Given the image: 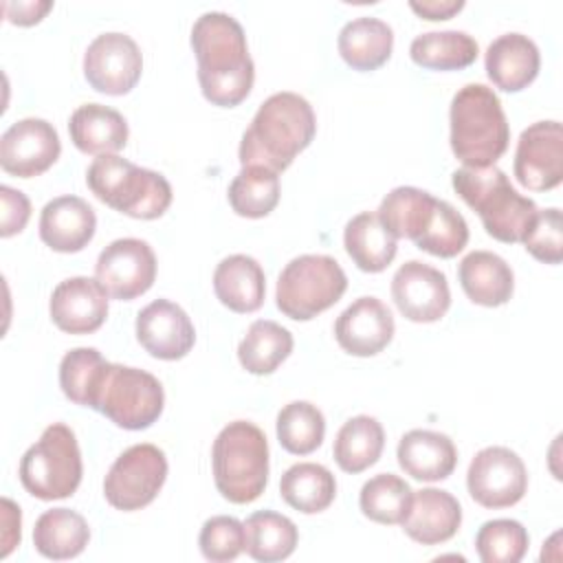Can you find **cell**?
<instances>
[{
  "label": "cell",
  "instance_id": "22",
  "mask_svg": "<svg viewBox=\"0 0 563 563\" xmlns=\"http://www.w3.org/2000/svg\"><path fill=\"white\" fill-rule=\"evenodd\" d=\"M462 523L460 501L442 488H422L413 493L411 508L402 519V530L422 545L449 541Z\"/></svg>",
  "mask_w": 563,
  "mask_h": 563
},
{
  "label": "cell",
  "instance_id": "17",
  "mask_svg": "<svg viewBox=\"0 0 563 563\" xmlns=\"http://www.w3.org/2000/svg\"><path fill=\"white\" fill-rule=\"evenodd\" d=\"M136 339L154 358L176 361L194 347L196 330L178 303L156 299L136 314Z\"/></svg>",
  "mask_w": 563,
  "mask_h": 563
},
{
  "label": "cell",
  "instance_id": "15",
  "mask_svg": "<svg viewBox=\"0 0 563 563\" xmlns=\"http://www.w3.org/2000/svg\"><path fill=\"white\" fill-rule=\"evenodd\" d=\"M62 152L57 130L37 117H26L11 123L0 139V165L18 178L44 174Z\"/></svg>",
  "mask_w": 563,
  "mask_h": 563
},
{
  "label": "cell",
  "instance_id": "24",
  "mask_svg": "<svg viewBox=\"0 0 563 563\" xmlns=\"http://www.w3.org/2000/svg\"><path fill=\"white\" fill-rule=\"evenodd\" d=\"M462 290L473 303L501 306L512 297L515 275L504 257L490 251H471L457 266Z\"/></svg>",
  "mask_w": 563,
  "mask_h": 563
},
{
  "label": "cell",
  "instance_id": "25",
  "mask_svg": "<svg viewBox=\"0 0 563 563\" xmlns=\"http://www.w3.org/2000/svg\"><path fill=\"white\" fill-rule=\"evenodd\" d=\"M70 141L84 154H114L128 143V121L114 108L101 103L79 106L68 121Z\"/></svg>",
  "mask_w": 563,
  "mask_h": 563
},
{
  "label": "cell",
  "instance_id": "42",
  "mask_svg": "<svg viewBox=\"0 0 563 563\" xmlns=\"http://www.w3.org/2000/svg\"><path fill=\"white\" fill-rule=\"evenodd\" d=\"M198 545L202 556L213 563L233 561L246 545L244 523L229 515H216L202 523Z\"/></svg>",
  "mask_w": 563,
  "mask_h": 563
},
{
  "label": "cell",
  "instance_id": "35",
  "mask_svg": "<svg viewBox=\"0 0 563 563\" xmlns=\"http://www.w3.org/2000/svg\"><path fill=\"white\" fill-rule=\"evenodd\" d=\"M246 554L262 563H275L288 559L299 541L297 526L279 512L273 510H260L253 512L246 523Z\"/></svg>",
  "mask_w": 563,
  "mask_h": 563
},
{
  "label": "cell",
  "instance_id": "40",
  "mask_svg": "<svg viewBox=\"0 0 563 563\" xmlns=\"http://www.w3.org/2000/svg\"><path fill=\"white\" fill-rule=\"evenodd\" d=\"M468 242L464 216L446 200H435V209L424 233L413 244L435 257H455Z\"/></svg>",
  "mask_w": 563,
  "mask_h": 563
},
{
  "label": "cell",
  "instance_id": "9",
  "mask_svg": "<svg viewBox=\"0 0 563 563\" xmlns=\"http://www.w3.org/2000/svg\"><path fill=\"white\" fill-rule=\"evenodd\" d=\"M163 405L165 391L156 376L139 367L108 363L90 409L121 429L141 431L158 420Z\"/></svg>",
  "mask_w": 563,
  "mask_h": 563
},
{
  "label": "cell",
  "instance_id": "8",
  "mask_svg": "<svg viewBox=\"0 0 563 563\" xmlns=\"http://www.w3.org/2000/svg\"><path fill=\"white\" fill-rule=\"evenodd\" d=\"M347 288V277L330 255H299L290 260L277 279V308L295 319L308 321L334 306Z\"/></svg>",
  "mask_w": 563,
  "mask_h": 563
},
{
  "label": "cell",
  "instance_id": "27",
  "mask_svg": "<svg viewBox=\"0 0 563 563\" xmlns=\"http://www.w3.org/2000/svg\"><path fill=\"white\" fill-rule=\"evenodd\" d=\"M336 46L345 64L354 70H376L391 55L394 31L380 18L361 15L343 24Z\"/></svg>",
  "mask_w": 563,
  "mask_h": 563
},
{
  "label": "cell",
  "instance_id": "20",
  "mask_svg": "<svg viewBox=\"0 0 563 563\" xmlns=\"http://www.w3.org/2000/svg\"><path fill=\"white\" fill-rule=\"evenodd\" d=\"M97 216L79 196H57L40 213V238L57 253H77L92 240Z\"/></svg>",
  "mask_w": 563,
  "mask_h": 563
},
{
  "label": "cell",
  "instance_id": "16",
  "mask_svg": "<svg viewBox=\"0 0 563 563\" xmlns=\"http://www.w3.org/2000/svg\"><path fill=\"white\" fill-rule=\"evenodd\" d=\"M391 297L400 314L416 323L442 319L451 306L446 275L424 262L409 260L391 277Z\"/></svg>",
  "mask_w": 563,
  "mask_h": 563
},
{
  "label": "cell",
  "instance_id": "18",
  "mask_svg": "<svg viewBox=\"0 0 563 563\" xmlns=\"http://www.w3.org/2000/svg\"><path fill=\"white\" fill-rule=\"evenodd\" d=\"M391 336V310L376 297H358L334 321V339L352 356H374Z\"/></svg>",
  "mask_w": 563,
  "mask_h": 563
},
{
  "label": "cell",
  "instance_id": "41",
  "mask_svg": "<svg viewBox=\"0 0 563 563\" xmlns=\"http://www.w3.org/2000/svg\"><path fill=\"white\" fill-rule=\"evenodd\" d=\"M528 530L515 519L486 521L475 537V550L484 563H517L528 552Z\"/></svg>",
  "mask_w": 563,
  "mask_h": 563
},
{
  "label": "cell",
  "instance_id": "4",
  "mask_svg": "<svg viewBox=\"0 0 563 563\" xmlns=\"http://www.w3.org/2000/svg\"><path fill=\"white\" fill-rule=\"evenodd\" d=\"M451 150L466 167L495 165L508 150L510 128L501 101L484 84H466L451 99Z\"/></svg>",
  "mask_w": 563,
  "mask_h": 563
},
{
  "label": "cell",
  "instance_id": "43",
  "mask_svg": "<svg viewBox=\"0 0 563 563\" xmlns=\"http://www.w3.org/2000/svg\"><path fill=\"white\" fill-rule=\"evenodd\" d=\"M526 251L545 264H559L563 257V218L556 207L537 211L530 231L523 238Z\"/></svg>",
  "mask_w": 563,
  "mask_h": 563
},
{
  "label": "cell",
  "instance_id": "23",
  "mask_svg": "<svg viewBox=\"0 0 563 563\" xmlns=\"http://www.w3.org/2000/svg\"><path fill=\"white\" fill-rule=\"evenodd\" d=\"M396 457L400 468L420 482L446 479L457 464L453 440L446 433L429 429L407 431L398 442Z\"/></svg>",
  "mask_w": 563,
  "mask_h": 563
},
{
  "label": "cell",
  "instance_id": "1",
  "mask_svg": "<svg viewBox=\"0 0 563 563\" xmlns=\"http://www.w3.org/2000/svg\"><path fill=\"white\" fill-rule=\"evenodd\" d=\"M198 81L207 101L222 108L242 103L255 79L242 24L222 11L202 13L191 29Z\"/></svg>",
  "mask_w": 563,
  "mask_h": 563
},
{
  "label": "cell",
  "instance_id": "19",
  "mask_svg": "<svg viewBox=\"0 0 563 563\" xmlns=\"http://www.w3.org/2000/svg\"><path fill=\"white\" fill-rule=\"evenodd\" d=\"M51 319L68 334H90L108 317V295L97 279L77 275L59 282L51 295Z\"/></svg>",
  "mask_w": 563,
  "mask_h": 563
},
{
  "label": "cell",
  "instance_id": "36",
  "mask_svg": "<svg viewBox=\"0 0 563 563\" xmlns=\"http://www.w3.org/2000/svg\"><path fill=\"white\" fill-rule=\"evenodd\" d=\"M279 202V176L262 165H244L229 185V205L242 218H264Z\"/></svg>",
  "mask_w": 563,
  "mask_h": 563
},
{
  "label": "cell",
  "instance_id": "26",
  "mask_svg": "<svg viewBox=\"0 0 563 563\" xmlns=\"http://www.w3.org/2000/svg\"><path fill=\"white\" fill-rule=\"evenodd\" d=\"M213 290L229 310L255 312L264 303L266 277L255 257L235 253L216 266Z\"/></svg>",
  "mask_w": 563,
  "mask_h": 563
},
{
  "label": "cell",
  "instance_id": "37",
  "mask_svg": "<svg viewBox=\"0 0 563 563\" xmlns=\"http://www.w3.org/2000/svg\"><path fill=\"white\" fill-rule=\"evenodd\" d=\"M411 499L413 490L402 477L394 473H378L363 484L358 506L367 519L394 526L402 523L411 508Z\"/></svg>",
  "mask_w": 563,
  "mask_h": 563
},
{
  "label": "cell",
  "instance_id": "47",
  "mask_svg": "<svg viewBox=\"0 0 563 563\" xmlns=\"http://www.w3.org/2000/svg\"><path fill=\"white\" fill-rule=\"evenodd\" d=\"M20 523H22V517H20V508L9 499V497H2V552L0 556H7L18 543H20Z\"/></svg>",
  "mask_w": 563,
  "mask_h": 563
},
{
  "label": "cell",
  "instance_id": "6",
  "mask_svg": "<svg viewBox=\"0 0 563 563\" xmlns=\"http://www.w3.org/2000/svg\"><path fill=\"white\" fill-rule=\"evenodd\" d=\"M86 183L103 205L130 218L154 220L172 205V185L163 174L117 154L97 156L86 172Z\"/></svg>",
  "mask_w": 563,
  "mask_h": 563
},
{
  "label": "cell",
  "instance_id": "33",
  "mask_svg": "<svg viewBox=\"0 0 563 563\" xmlns=\"http://www.w3.org/2000/svg\"><path fill=\"white\" fill-rule=\"evenodd\" d=\"M292 352V334L271 319H257L249 325L238 345V358L251 374H273Z\"/></svg>",
  "mask_w": 563,
  "mask_h": 563
},
{
  "label": "cell",
  "instance_id": "34",
  "mask_svg": "<svg viewBox=\"0 0 563 563\" xmlns=\"http://www.w3.org/2000/svg\"><path fill=\"white\" fill-rule=\"evenodd\" d=\"M477 42L466 31H429L413 37L411 59L431 70H460L477 59Z\"/></svg>",
  "mask_w": 563,
  "mask_h": 563
},
{
  "label": "cell",
  "instance_id": "13",
  "mask_svg": "<svg viewBox=\"0 0 563 563\" xmlns=\"http://www.w3.org/2000/svg\"><path fill=\"white\" fill-rule=\"evenodd\" d=\"M143 55L139 44L119 31L97 35L84 53V77L103 95H125L141 79Z\"/></svg>",
  "mask_w": 563,
  "mask_h": 563
},
{
  "label": "cell",
  "instance_id": "11",
  "mask_svg": "<svg viewBox=\"0 0 563 563\" xmlns=\"http://www.w3.org/2000/svg\"><path fill=\"white\" fill-rule=\"evenodd\" d=\"M466 486L479 506L508 508L526 495L528 471L523 460L508 446H486L471 460Z\"/></svg>",
  "mask_w": 563,
  "mask_h": 563
},
{
  "label": "cell",
  "instance_id": "38",
  "mask_svg": "<svg viewBox=\"0 0 563 563\" xmlns=\"http://www.w3.org/2000/svg\"><path fill=\"white\" fill-rule=\"evenodd\" d=\"M325 435L321 409L308 400H292L277 413V440L292 455L317 451Z\"/></svg>",
  "mask_w": 563,
  "mask_h": 563
},
{
  "label": "cell",
  "instance_id": "5",
  "mask_svg": "<svg viewBox=\"0 0 563 563\" xmlns=\"http://www.w3.org/2000/svg\"><path fill=\"white\" fill-rule=\"evenodd\" d=\"M213 482L231 504L255 501L268 482V442L264 431L246 420H233L213 440Z\"/></svg>",
  "mask_w": 563,
  "mask_h": 563
},
{
  "label": "cell",
  "instance_id": "46",
  "mask_svg": "<svg viewBox=\"0 0 563 563\" xmlns=\"http://www.w3.org/2000/svg\"><path fill=\"white\" fill-rule=\"evenodd\" d=\"M409 7L424 20H449L464 9V0H409Z\"/></svg>",
  "mask_w": 563,
  "mask_h": 563
},
{
  "label": "cell",
  "instance_id": "14",
  "mask_svg": "<svg viewBox=\"0 0 563 563\" xmlns=\"http://www.w3.org/2000/svg\"><path fill=\"white\" fill-rule=\"evenodd\" d=\"M515 176L530 191H548L563 180V130L559 121H537L521 132Z\"/></svg>",
  "mask_w": 563,
  "mask_h": 563
},
{
  "label": "cell",
  "instance_id": "7",
  "mask_svg": "<svg viewBox=\"0 0 563 563\" xmlns=\"http://www.w3.org/2000/svg\"><path fill=\"white\" fill-rule=\"evenodd\" d=\"M81 451L70 427L53 422L20 460V482L37 499L70 497L81 484Z\"/></svg>",
  "mask_w": 563,
  "mask_h": 563
},
{
  "label": "cell",
  "instance_id": "32",
  "mask_svg": "<svg viewBox=\"0 0 563 563\" xmlns=\"http://www.w3.org/2000/svg\"><path fill=\"white\" fill-rule=\"evenodd\" d=\"M385 446L383 424L372 416H354L334 438V462L345 473H361L378 462Z\"/></svg>",
  "mask_w": 563,
  "mask_h": 563
},
{
  "label": "cell",
  "instance_id": "12",
  "mask_svg": "<svg viewBox=\"0 0 563 563\" xmlns=\"http://www.w3.org/2000/svg\"><path fill=\"white\" fill-rule=\"evenodd\" d=\"M95 279L112 299H136L147 292L156 279V255L145 240H114L99 253Z\"/></svg>",
  "mask_w": 563,
  "mask_h": 563
},
{
  "label": "cell",
  "instance_id": "44",
  "mask_svg": "<svg viewBox=\"0 0 563 563\" xmlns=\"http://www.w3.org/2000/svg\"><path fill=\"white\" fill-rule=\"evenodd\" d=\"M0 200H2L0 235L11 238L26 227V222L31 218V202L20 189H13L9 185L0 187Z\"/></svg>",
  "mask_w": 563,
  "mask_h": 563
},
{
  "label": "cell",
  "instance_id": "21",
  "mask_svg": "<svg viewBox=\"0 0 563 563\" xmlns=\"http://www.w3.org/2000/svg\"><path fill=\"white\" fill-rule=\"evenodd\" d=\"M486 75L506 92H519L528 88L539 75L541 55L537 44L523 33H504L486 48Z\"/></svg>",
  "mask_w": 563,
  "mask_h": 563
},
{
  "label": "cell",
  "instance_id": "30",
  "mask_svg": "<svg viewBox=\"0 0 563 563\" xmlns=\"http://www.w3.org/2000/svg\"><path fill=\"white\" fill-rule=\"evenodd\" d=\"M279 495L290 508L314 515L334 501L336 479L323 464L299 462L282 475Z\"/></svg>",
  "mask_w": 563,
  "mask_h": 563
},
{
  "label": "cell",
  "instance_id": "29",
  "mask_svg": "<svg viewBox=\"0 0 563 563\" xmlns=\"http://www.w3.org/2000/svg\"><path fill=\"white\" fill-rule=\"evenodd\" d=\"M90 539L86 519L70 508H53L37 517L33 528L35 550L53 561L79 556Z\"/></svg>",
  "mask_w": 563,
  "mask_h": 563
},
{
  "label": "cell",
  "instance_id": "10",
  "mask_svg": "<svg viewBox=\"0 0 563 563\" xmlns=\"http://www.w3.org/2000/svg\"><path fill=\"white\" fill-rule=\"evenodd\" d=\"M167 479V457L154 444L125 449L103 479V495L117 510H141L154 501Z\"/></svg>",
  "mask_w": 563,
  "mask_h": 563
},
{
  "label": "cell",
  "instance_id": "2",
  "mask_svg": "<svg viewBox=\"0 0 563 563\" xmlns=\"http://www.w3.org/2000/svg\"><path fill=\"white\" fill-rule=\"evenodd\" d=\"M317 132V119L308 99L297 92H275L255 112L240 141V163L262 165L273 172L290 167Z\"/></svg>",
  "mask_w": 563,
  "mask_h": 563
},
{
  "label": "cell",
  "instance_id": "45",
  "mask_svg": "<svg viewBox=\"0 0 563 563\" xmlns=\"http://www.w3.org/2000/svg\"><path fill=\"white\" fill-rule=\"evenodd\" d=\"M53 9L51 0H24V2H4V18L18 26H31L40 22Z\"/></svg>",
  "mask_w": 563,
  "mask_h": 563
},
{
  "label": "cell",
  "instance_id": "31",
  "mask_svg": "<svg viewBox=\"0 0 563 563\" xmlns=\"http://www.w3.org/2000/svg\"><path fill=\"white\" fill-rule=\"evenodd\" d=\"M435 200L438 198H433L424 189L402 185L391 189L383 198L376 216L396 240L398 238L418 240L431 222Z\"/></svg>",
  "mask_w": 563,
  "mask_h": 563
},
{
  "label": "cell",
  "instance_id": "3",
  "mask_svg": "<svg viewBox=\"0 0 563 563\" xmlns=\"http://www.w3.org/2000/svg\"><path fill=\"white\" fill-rule=\"evenodd\" d=\"M457 196L482 218L486 233L499 242H523L537 218L534 200L521 196L495 167H460L451 176Z\"/></svg>",
  "mask_w": 563,
  "mask_h": 563
},
{
  "label": "cell",
  "instance_id": "39",
  "mask_svg": "<svg viewBox=\"0 0 563 563\" xmlns=\"http://www.w3.org/2000/svg\"><path fill=\"white\" fill-rule=\"evenodd\" d=\"M108 361L95 347H75L59 363V387L68 400L81 407H92Z\"/></svg>",
  "mask_w": 563,
  "mask_h": 563
},
{
  "label": "cell",
  "instance_id": "28",
  "mask_svg": "<svg viewBox=\"0 0 563 563\" xmlns=\"http://www.w3.org/2000/svg\"><path fill=\"white\" fill-rule=\"evenodd\" d=\"M343 244L352 262L365 273L385 271L398 251V240L372 211H363L345 224Z\"/></svg>",
  "mask_w": 563,
  "mask_h": 563
}]
</instances>
